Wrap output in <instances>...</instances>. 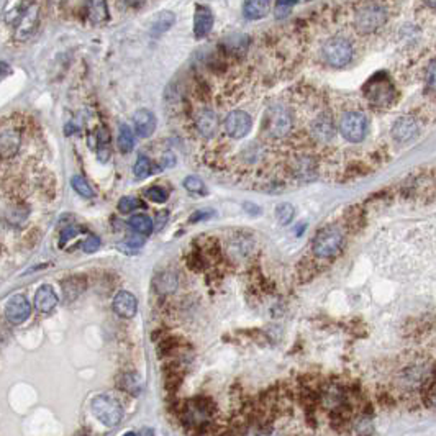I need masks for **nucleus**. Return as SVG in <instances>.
I'll return each instance as SVG.
<instances>
[{
  "label": "nucleus",
  "instance_id": "nucleus-39",
  "mask_svg": "<svg viewBox=\"0 0 436 436\" xmlns=\"http://www.w3.org/2000/svg\"><path fill=\"white\" fill-rule=\"evenodd\" d=\"M141 245H143V240L138 238V236H133V238L127 240V241H125V243H120V245H118V248L122 250V248H125V246H128V248L138 250V248H141Z\"/></svg>",
  "mask_w": 436,
  "mask_h": 436
},
{
  "label": "nucleus",
  "instance_id": "nucleus-30",
  "mask_svg": "<svg viewBox=\"0 0 436 436\" xmlns=\"http://www.w3.org/2000/svg\"><path fill=\"white\" fill-rule=\"evenodd\" d=\"M297 174L301 179H312L313 174H315V164L312 160H308V157H303V160H301L297 162V167H296Z\"/></svg>",
  "mask_w": 436,
  "mask_h": 436
},
{
  "label": "nucleus",
  "instance_id": "nucleus-16",
  "mask_svg": "<svg viewBox=\"0 0 436 436\" xmlns=\"http://www.w3.org/2000/svg\"><path fill=\"white\" fill-rule=\"evenodd\" d=\"M218 123H220L218 117H217V113L213 112V110L203 108L197 113V118H196L197 131L202 136H206V138H212V136L217 133Z\"/></svg>",
  "mask_w": 436,
  "mask_h": 436
},
{
  "label": "nucleus",
  "instance_id": "nucleus-28",
  "mask_svg": "<svg viewBox=\"0 0 436 436\" xmlns=\"http://www.w3.org/2000/svg\"><path fill=\"white\" fill-rule=\"evenodd\" d=\"M182 184H184V187H186L187 192L196 194V196H206V194H207L206 182H203L201 177L187 176Z\"/></svg>",
  "mask_w": 436,
  "mask_h": 436
},
{
  "label": "nucleus",
  "instance_id": "nucleus-4",
  "mask_svg": "<svg viewBox=\"0 0 436 436\" xmlns=\"http://www.w3.org/2000/svg\"><path fill=\"white\" fill-rule=\"evenodd\" d=\"M91 410L94 413V417L108 428L117 427L123 418L122 403H120L115 397L107 396V393H102V396H97L94 398L91 402Z\"/></svg>",
  "mask_w": 436,
  "mask_h": 436
},
{
  "label": "nucleus",
  "instance_id": "nucleus-33",
  "mask_svg": "<svg viewBox=\"0 0 436 436\" xmlns=\"http://www.w3.org/2000/svg\"><path fill=\"white\" fill-rule=\"evenodd\" d=\"M177 286V281L174 276L169 274H161L160 279H157V291L161 292H172Z\"/></svg>",
  "mask_w": 436,
  "mask_h": 436
},
{
  "label": "nucleus",
  "instance_id": "nucleus-8",
  "mask_svg": "<svg viewBox=\"0 0 436 436\" xmlns=\"http://www.w3.org/2000/svg\"><path fill=\"white\" fill-rule=\"evenodd\" d=\"M340 131L350 143H361L367 135V118L361 112H348L340 122Z\"/></svg>",
  "mask_w": 436,
  "mask_h": 436
},
{
  "label": "nucleus",
  "instance_id": "nucleus-36",
  "mask_svg": "<svg viewBox=\"0 0 436 436\" xmlns=\"http://www.w3.org/2000/svg\"><path fill=\"white\" fill-rule=\"evenodd\" d=\"M427 84L432 91L436 92V61H433L432 65L428 66L427 69Z\"/></svg>",
  "mask_w": 436,
  "mask_h": 436
},
{
  "label": "nucleus",
  "instance_id": "nucleus-18",
  "mask_svg": "<svg viewBox=\"0 0 436 436\" xmlns=\"http://www.w3.org/2000/svg\"><path fill=\"white\" fill-rule=\"evenodd\" d=\"M57 306V296L51 286H41L35 294V307L41 313H50Z\"/></svg>",
  "mask_w": 436,
  "mask_h": 436
},
{
  "label": "nucleus",
  "instance_id": "nucleus-29",
  "mask_svg": "<svg viewBox=\"0 0 436 436\" xmlns=\"http://www.w3.org/2000/svg\"><path fill=\"white\" fill-rule=\"evenodd\" d=\"M294 215H296V210H294L291 203H287V202L279 203V206H277V208H276V218L281 225L291 223Z\"/></svg>",
  "mask_w": 436,
  "mask_h": 436
},
{
  "label": "nucleus",
  "instance_id": "nucleus-2",
  "mask_svg": "<svg viewBox=\"0 0 436 436\" xmlns=\"http://www.w3.org/2000/svg\"><path fill=\"white\" fill-rule=\"evenodd\" d=\"M5 23L15 28V38L26 40L35 33L40 20V10L36 4L13 2L12 10L5 12Z\"/></svg>",
  "mask_w": 436,
  "mask_h": 436
},
{
  "label": "nucleus",
  "instance_id": "nucleus-12",
  "mask_svg": "<svg viewBox=\"0 0 436 436\" xmlns=\"http://www.w3.org/2000/svg\"><path fill=\"white\" fill-rule=\"evenodd\" d=\"M418 125L415 122L413 117L403 115V117L397 118L396 123L392 125V136L397 143H408L418 135Z\"/></svg>",
  "mask_w": 436,
  "mask_h": 436
},
{
  "label": "nucleus",
  "instance_id": "nucleus-6",
  "mask_svg": "<svg viewBox=\"0 0 436 436\" xmlns=\"http://www.w3.org/2000/svg\"><path fill=\"white\" fill-rule=\"evenodd\" d=\"M387 22V10L381 4H364L354 15V23L361 33H372Z\"/></svg>",
  "mask_w": 436,
  "mask_h": 436
},
{
  "label": "nucleus",
  "instance_id": "nucleus-37",
  "mask_svg": "<svg viewBox=\"0 0 436 436\" xmlns=\"http://www.w3.org/2000/svg\"><path fill=\"white\" fill-rule=\"evenodd\" d=\"M79 231H81V230H79L77 227H67V228L62 230L61 238H60V245L62 246L65 243H67V241H69L71 238H74V236L79 235Z\"/></svg>",
  "mask_w": 436,
  "mask_h": 436
},
{
  "label": "nucleus",
  "instance_id": "nucleus-35",
  "mask_svg": "<svg viewBox=\"0 0 436 436\" xmlns=\"http://www.w3.org/2000/svg\"><path fill=\"white\" fill-rule=\"evenodd\" d=\"M297 2H276V17L277 18H284L287 17L289 13H291V9L296 5Z\"/></svg>",
  "mask_w": 436,
  "mask_h": 436
},
{
  "label": "nucleus",
  "instance_id": "nucleus-1",
  "mask_svg": "<svg viewBox=\"0 0 436 436\" xmlns=\"http://www.w3.org/2000/svg\"><path fill=\"white\" fill-rule=\"evenodd\" d=\"M181 422L192 435H208L217 423V407L206 397L186 401L181 407Z\"/></svg>",
  "mask_w": 436,
  "mask_h": 436
},
{
  "label": "nucleus",
  "instance_id": "nucleus-24",
  "mask_svg": "<svg viewBox=\"0 0 436 436\" xmlns=\"http://www.w3.org/2000/svg\"><path fill=\"white\" fill-rule=\"evenodd\" d=\"M157 171H161V169L155 167L150 157H146L143 155L138 156V160H136L135 166H133L135 177H138V179H146V177L153 174V172H157Z\"/></svg>",
  "mask_w": 436,
  "mask_h": 436
},
{
  "label": "nucleus",
  "instance_id": "nucleus-3",
  "mask_svg": "<svg viewBox=\"0 0 436 436\" xmlns=\"http://www.w3.org/2000/svg\"><path fill=\"white\" fill-rule=\"evenodd\" d=\"M364 97L372 107H391L396 101V86L384 72L374 74L364 84Z\"/></svg>",
  "mask_w": 436,
  "mask_h": 436
},
{
  "label": "nucleus",
  "instance_id": "nucleus-22",
  "mask_svg": "<svg viewBox=\"0 0 436 436\" xmlns=\"http://www.w3.org/2000/svg\"><path fill=\"white\" fill-rule=\"evenodd\" d=\"M86 277L82 276H74L69 277V279H66L62 282V294H65V297L67 301H74L76 297L81 296V292L86 289Z\"/></svg>",
  "mask_w": 436,
  "mask_h": 436
},
{
  "label": "nucleus",
  "instance_id": "nucleus-20",
  "mask_svg": "<svg viewBox=\"0 0 436 436\" xmlns=\"http://www.w3.org/2000/svg\"><path fill=\"white\" fill-rule=\"evenodd\" d=\"M269 2L266 0H250V2L243 4V15L248 20H261L264 18L267 12H269Z\"/></svg>",
  "mask_w": 436,
  "mask_h": 436
},
{
  "label": "nucleus",
  "instance_id": "nucleus-45",
  "mask_svg": "<svg viewBox=\"0 0 436 436\" xmlns=\"http://www.w3.org/2000/svg\"><path fill=\"white\" fill-rule=\"evenodd\" d=\"M125 436H136L133 432H128V433H125Z\"/></svg>",
  "mask_w": 436,
  "mask_h": 436
},
{
  "label": "nucleus",
  "instance_id": "nucleus-32",
  "mask_svg": "<svg viewBox=\"0 0 436 436\" xmlns=\"http://www.w3.org/2000/svg\"><path fill=\"white\" fill-rule=\"evenodd\" d=\"M145 196L148 197L151 202H155V203H164L167 201V192L162 187H160V186L150 187L148 191L145 192Z\"/></svg>",
  "mask_w": 436,
  "mask_h": 436
},
{
  "label": "nucleus",
  "instance_id": "nucleus-19",
  "mask_svg": "<svg viewBox=\"0 0 436 436\" xmlns=\"http://www.w3.org/2000/svg\"><path fill=\"white\" fill-rule=\"evenodd\" d=\"M20 146V133L17 130H4L2 136H0V150H2V156L12 157L18 151Z\"/></svg>",
  "mask_w": 436,
  "mask_h": 436
},
{
  "label": "nucleus",
  "instance_id": "nucleus-31",
  "mask_svg": "<svg viewBox=\"0 0 436 436\" xmlns=\"http://www.w3.org/2000/svg\"><path fill=\"white\" fill-rule=\"evenodd\" d=\"M136 208H146L145 202L140 201V199H136V197H123V199H120L118 210L122 213H130V212H133V210H136Z\"/></svg>",
  "mask_w": 436,
  "mask_h": 436
},
{
  "label": "nucleus",
  "instance_id": "nucleus-21",
  "mask_svg": "<svg viewBox=\"0 0 436 436\" xmlns=\"http://www.w3.org/2000/svg\"><path fill=\"white\" fill-rule=\"evenodd\" d=\"M176 22V15L169 12V10H162L161 13H157L153 23H151V36H160L166 33Z\"/></svg>",
  "mask_w": 436,
  "mask_h": 436
},
{
  "label": "nucleus",
  "instance_id": "nucleus-44",
  "mask_svg": "<svg viewBox=\"0 0 436 436\" xmlns=\"http://www.w3.org/2000/svg\"><path fill=\"white\" fill-rule=\"evenodd\" d=\"M7 62H2V77L7 76Z\"/></svg>",
  "mask_w": 436,
  "mask_h": 436
},
{
  "label": "nucleus",
  "instance_id": "nucleus-42",
  "mask_svg": "<svg viewBox=\"0 0 436 436\" xmlns=\"http://www.w3.org/2000/svg\"><path fill=\"white\" fill-rule=\"evenodd\" d=\"M140 436H153V430H151V428H145L143 432L140 433Z\"/></svg>",
  "mask_w": 436,
  "mask_h": 436
},
{
  "label": "nucleus",
  "instance_id": "nucleus-25",
  "mask_svg": "<svg viewBox=\"0 0 436 436\" xmlns=\"http://www.w3.org/2000/svg\"><path fill=\"white\" fill-rule=\"evenodd\" d=\"M108 12H107V4L105 2H91L89 4V20L92 23L101 25L107 22Z\"/></svg>",
  "mask_w": 436,
  "mask_h": 436
},
{
  "label": "nucleus",
  "instance_id": "nucleus-13",
  "mask_svg": "<svg viewBox=\"0 0 436 436\" xmlns=\"http://www.w3.org/2000/svg\"><path fill=\"white\" fill-rule=\"evenodd\" d=\"M213 26V13L207 5L197 4L196 5V15H194V36L197 40L206 38V36L212 31Z\"/></svg>",
  "mask_w": 436,
  "mask_h": 436
},
{
  "label": "nucleus",
  "instance_id": "nucleus-17",
  "mask_svg": "<svg viewBox=\"0 0 436 436\" xmlns=\"http://www.w3.org/2000/svg\"><path fill=\"white\" fill-rule=\"evenodd\" d=\"M312 135L320 143H328L335 136L333 118L330 115H320L312 122Z\"/></svg>",
  "mask_w": 436,
  "mask_h": 436
},
{
  "label": "nucleus",
  "instance_id": "nucleus-7",
  "mask_svg": "<svg viewBox=\"0 0 436 436\" xmlns=\"http://www.w3.org/2000/svg\"><path fill=\"white\" fill-rule=\"evenodd\" d=\"M354 50L350 40L343 38V36H335V38L328 40L323 46V56L330 66L333 67H345L350 65L353 60Z\"/></svg>",
  "mask_w": 436,
  "mask_h": 436
},
{
  "label": "nucleus",
  "instance_id": "nucleus-26",
  "mask_svg": "<svg viewBox=\"0 0 436 436\" xmlns=\"http://www.w3.org/2000/svg\"><path fill=\"white\" fill-rule=\"evenodd\" d=\"M135 146L133 131L130 130L128 125H122L118 131V148L122 153H130Z\"/></svg>",
  "mask_w": 436,
  "mask_h": 436
},
{
  "label": "nucleus",
  "instance_id": "nucleus-27",
  "mask_svg": "<svg viewBox=\"0 0 436 436\" xmlns=\"http://www.w3.org/2000/svg\"><path fill=\"white\" fill-rule=\"evenodd\" d=\"M71 186L79 194V196H82V197H86V199L96 197V192H94V189L91 187V184H89L86 179H84L82 176H74V177H72Z\"/></svg>",
  "mask_w": 436,
  "mask_h": 436
},
{
  "label": "nucleus",
  "instance_id": "nucleus-40",
  "mask_svg": "<svg viewBox=\"0 0 436 436\" xmlns=\"http://www.w3.org/2000/svg\"><path fill=\"white\" fill-rule=\"evenodd\" d=\"M176 164V157H174V155L172 153H166L164 156H162V161H161V164H160V169L162 171V169H167V167H172Z\"/></svg>",
  "mask_w": 436,
  "mask_h": 436
},
{
  "label": "nucleus",
  "instance_id": "nucleus-14",
  "mask_svg": "<svg viewBox=\"0 0 436 436\" xmlns=\"http://www.w3.org/2000/svg\"><path fill=\"white\" fill-rule=\"evenodd\" d=\"M156 117L155 113L148 108H140L136 110L133 115V127L135 131L138 133L141 138H150L156 130Z\"/></svg>",
  "mask_w": 436,
  "mask_h": 436
},
{
  "label": "nucleus",
  "instance_id": "nucleus-11",
  "mask_svg": "<svg viewBox=\"0 0 436 436\" xmlns=\"http://www.w3.org/2000/svg\"><path fill=\"white\" fill-rule=\"evenodd\" d=\"M31 315V303L25 296H13L5 306V317L12 325L26 322Z\"/></svg>",
  "mask_w": 436,
  "mask_h": 436
},
{
  "label": "nucleus",
  "instance_id": "nucleus-5",
  "mask_svg": "<svg viewBox=\"0 0 436 436\" xmlns=\"http://www.w3.org/2000/svg\"><path fill=\"white\" fill-rule=\"evenodd\" d=\"M343 231L336 225L320 230L312 243L315 256L322 257V259L333 257L341 250V246H343Z\"/></svg>",
  "mask_w": 436,
  "mask_h": 436
},
{
  "label": "nucleus",
  "instance_id": "nucleus-10",
  "mask_svg": "<svg viewBox=\"0 0 436 436\" xmlns=\"http://www.w3.org/2000/svg\"><path fill=\"white\" fill-rule=\"evenodd\" d=\"M251 125H253L251 115L243 112V110L230 112L228 117L225 118V131H227L228 136H231L233 140L245 138V136L250 133Z\"/></svg>",
  "mask_w": 436,
  "mask_h": 436
},
{
  "label": "nucleus",
  "instance_id": "nucleus-43",
  "mask_svg": "<svg viewBox=\"0 0 436 436\" xmlns=\"http://www.w3.org/2000/svg\"><path fill=\"white\" fill-rule=\"evenodd\" d=\"M430 402H432V406L436 408V391L432 393V396H430Z\"/></svg>",
  "mask_w": 436,
  "mask_h": 436
},
{
  "label": "nucleus",
  "instance_id": "nucleus-23",
  "mask_svg": "<svg viewBox=\"0 0 436 436\" xmlns=\"http://www.w3.org/2000/svg\"><path fill=\"white\" fill-rule=\"evenodd\" d=\"M128 225L136 231V233H140L143 236L151 235V231L155 230V225H153V222H151V218L146 217V215H143V213L133 215V217L130 218Z\"/></svg>",
  "mask_w": 436,
  "mask_h": 436
},
{
  "label": "nucleus",
  "instance_id": "nucleus-34",
  "mask_svg": "<svg viewBox=\"0 0 436 436\" xmlns=\"http://www.w3.org/2000/svg\"><path fill=\"white\" fill-rule=\"evenodd\" d=\"M99 248H101V238L96 235L87 236L86 241L82 243V250L86 251V253H94V251H97Z\"/></svg>",
  "mask_w": 436,
  "mask_h": 436
},
{
  "label": "nucleus",
  "instance_id": "nucleus-41",
  "mask_svg": "<svg viewBox=\"0 0 436 436\" xmlns=\"http://www.w3.org/2000/svg\"><path fill=\"white\" fill-rule=\"evenodd\" d=\"M167 218H169V213L167 212H160L156 215V230H161L162 227H164Z\"/></svg>",
  "mask_w": 436,
  "mask_h": 436
},
{
  "label": "nucleus",
  "instance_id": "nucleus-15",
  "mask_svg": "<svg viewBox=\"0 0 436 436\" xmlns=\"http://www.w3.org/2000/svg\"><path fill=\"white\" fill-rule=\"evenodd\" d=\"M113 312L122 318H131L135 317L136 308H138V302H136V297L131 292L122 291L118 292L113 298Z\"/></svg>",
  "mask_w": 436,
  "mask_h": 436
},
{
  "label": "nucleus",
  "instance_id": "nucleus-9",
  "mask_svg": "<svg viewBox=\"0 0 436 436\" xmlns=\"http://www.w3.org/2000/svg\"><path fill=\"white\" fill-rule=\"evenodd\" d=\"M266 130L269 131L274 138H282L292 128V115L287 107L284 105H276L271 107L269 112L266 113Z\"/></svg>",
  "mask_w": 436,
  "mask_h": 436
},
{
  "label": "nucleus",
  "instance_id": "nucleus-38",
  "mask_svg": "<svg viewBox=\"0 0 436 436\" xmlns=\"http://www.w3.org/2000/svg\"><path fill=\"white\" fill-rule=\"evenodd\" d=\"M212 215H213L212 210H197L196 213H192V215H191V218H189V222H191V223H197V222H201V220H203V218L212 217Z\"/></svg>",
  "mask_w": 436,
  "mask_h": 436
}]
</instances>
